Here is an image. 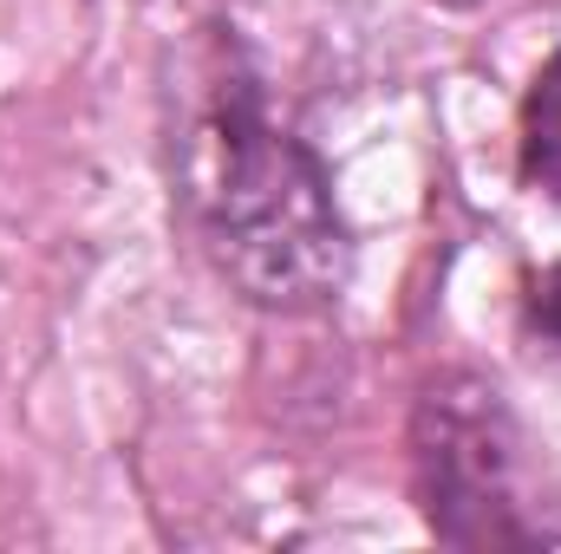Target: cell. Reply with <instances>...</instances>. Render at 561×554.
Segmentation results:
<instances>
[{"label":"cell","instance_id":"3957f363","mask_svg":"<svg viewBox=\"0 0 561 554\" xmlns=\"http://www.w3.org/2000/svg\"><path fill=\"white\" fill-rule=\"evenodd\" d=\"M516 183L561 203V46L529 72L516 99Z\"/></svg>","mask_w":561,"mask_h":554},{"label":"cell","instance_id":"277c9868","mask_svg":"<svg viewBox=\"0 0 561 554\" xmlns=\"http://www.w3.org/2000/svg\"><path fill=\"white\" fill-rule=\"evenodd\" d=\"M516 313H523V333H529V339H542V346H556L561 353V262L523 275Z\"/></svg>","mask_w":561,"mask_h":554},{"label":"cell","instance_id":"7a4b0ae2","mask_svg":"<svg viewBox=\"0 0 561 554\" xmlns=\"http://www.w3.org/2000/svg\"><path fill=\"white\" fill-rule=\"evenodd\" d=\"M405 470L424 535L463 554L561 549V470L516 399L477 372H431L405 417Z\"/></svg>","mask_w":561,"mask_h":554},{"label":"cell","instance_id":"5b68a950","mask_svg":"<svg viewBox=\"0 0 561 554\" xmlns=\"http://www.w3.org/2000/svg\"><path fill=\"white\" fill-rule=\"evenodd\" d=\"M431 7H444V13H477V7H490V0H431Z\"/></svg>","mask_w":561,"mask_h":554},{"label":"cell","instance_id":"6da1fadb","mask_svg":"<svg viewBox=\"0 0 561 554\" xmlns=\"http://www.w3.org/2000/svg\"><path fill=\"white\" fill-rule=\"evenodd\" d=\"M176 216L216 280L275 320L333 313L353 287V222L333 163L268 99L236 26H209L170 138Z\"/></svg>","mask_w":561,"mask_h":554}]
</instances>
